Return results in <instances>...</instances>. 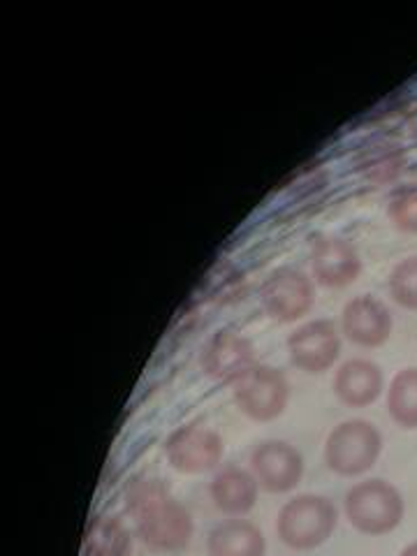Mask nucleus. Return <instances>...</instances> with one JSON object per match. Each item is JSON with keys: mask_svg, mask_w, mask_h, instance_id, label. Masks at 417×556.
Wrapping results in <instances>:
<instances>
[{"mask_svg": "<svg viewBox=\"0 0 417 556\" xmlns=\"http://www.w3.org/2000/svg\"><path fill=\"white\" fill-rule=\"evenodd\" d=\"M341 327L351 343L380 348L392 334V313L374 294H359L343 306Z\"/></svg>", "mask_w": 417, "mask_h": 556, "instance_id": "11", "label": "nucleus"}, {"mask_svg": "<svg viewBox=\"0 0 417 556\" xmlns=\"http://www.w3.org/2000/svg\"><path fill=\"white\" fill-rule=\"evenodd\" d=\"M202 371L218 382H232L255 367L253 343L232 329H220L202 348L200 355Z\"/></svg>", "mask_w": 417, "mask_h": 556, "instance_id": "10", "label": "nucleus"}, {"mask_svg": "<svg viewBox=\"0 0 417 556\" xmlns=\"http://www.w3.org/2000/svg\"><path fill=\"white\" fill-rule=\"evenodd\" d=\"M388 214L399 230L417 232V186L396 190L388 204Z\"/></svg>", "mask_w": 417, "mask_h": 556, "instance_id": "20", "label": "nucleus"}, {"mask_svg": "<svg viewBox=\"0 0 417 556\" xmlns=\"http://www.w3.org/2000/svg\"><path fill=\"white\" fill-rule=\"evenodd\" d=\"M208 556H265V535L249 519H225L208 531Z\"/></svg>", "mask_w": 417, "mask_h": 556, "instance_id": "15", "label": "nucleus"}, {"mask_svg": "<svg viewBox=\"0 0 417 556\" xmlns=\"http://www.w3.org/2000/svg\"><path fill=\"white\" fill-rule=\"evenodd\" d=\"M392 300L408 311H417V255L406 257L390 274Z\"/></svg>", "mask_w": 417, "mask_h": 556, "instance_id": "19", "label": "nucleus"}, {"mask_svg": "<svg viewBox=\"0 0 417 556\" xmlns=\"http://www.w3.org/2000/svg\"><path fill=\"white\" fill-rule=\"evenodd\" d=\"M388 413L402 429H417V367L402 369L392 378Z\"/></svg>", "mask_w": 417, "mask_h": 556, "instance_id": "17", "label": "nucleus"}, {"mask_svg": "<svg viewBox=\"0 0 417 556\" xmlns=\"http://www.w3.org/2000/svg\"><path fill=\"white\" fill-rule=\"evenodd\" d=\"M311 265L318 283L334 290L351 286L362 271V263L355 249L339 237H320L313 243Z\"/></svg>", "mask_w": 417, "mask_h": 556, "instance_id": "13", "label": "nucleus"}, {"mask_svg": "<svg viewBox=\"0 0 417 556\" xmlns=\"http://www.w3.org/2000/svg\"><path fill=\"white\" fill-rule=\"evenodd\" d=\"M382 452V437L367 420H345L327 433L325 464L343 478L364 476L376 466Z\"/></svg>", "mask_w": 417, "mask_h": 556, "instance_id": "4", "label": "nucleus"}, {"mask_svg": "<svg viewBox=\"0 0 417 556\" xmlns=\"http://www.w3.org/2000/svg\"><path fill=\"white\" fill-rule=\"evenodd\" d=\"M290 362L304 374H325L341 353V339L332 320H313L288 337Z\"/></svg>", "mask_w": 417, "mask_h": 556, "instance_id": "9", "label": "nucleus"}, {"mask_svg": "<svg viewBox=\"0 0 417 556\" xmlns=\"http://www.w3.org/2000/svg\"><path fill=\"white\" fill-rule=\"evenodd\" d=\"M235 406L253 422H271L281 417L290 402V386L283 371L255 364L232 382Z\"/></svg>", "mask_w": 417, "mask_h": 556, "instance_id": "5", "label": "nucleus"}, {"mask_svg": "<svg viewBox=\"0 0 417 556\" xmlns=\"http://www.w3.org/2000/svg\"><path fill=\"white\" fill-rule=\"evenodd\" d=\"M132 533L124 519L114 515H93L81 535V556H130Z\"/></svg>", "mask_w": 417, "mask_h": 556, "instance_id": "16", "label": "nucleus"}, {"mask_svg": "<svg viewBox=\"0 0 417 556\" xmlns=\"http://www.w3.org/2000/svg\"><path fill=\"white\" fill-rule=\"evenodd\" d=\"M399 556H417V541L415 543H410V545H406L404 549H402V554Z\"/></svg>", "mask_w": 417, "mask_h": 556, "instance_id": "21", "label": "nucleus"}, {"mask_svg": "<svg viewBox=\"0 0 417 556\" xmlns=\"http://www.w3.org/2000/svg\"><path fill=\"white\" fill-rule=\"evenodd\" d=\"M126 513L135 521L137 538L151 552H181L195 531L188 508L159 478H137L128 484Z\"/></svg>", "mask_w": 417, "mask_h": 556, "instance_id": "1", "label": "nucleus"}, {"mask_svg": "<svg viewBox=\"0 0 417 556\" xmlns=\"http://www.w3.org/2000/svg\"><path fill=\"white\" fill-rule=\"evenodd\" d=\"M257 492L260 484L255 476L235 464L223 466L208 484V496H212L216 510L230 519L247 517L255 508Z\"/></svg>", "mask_w": 417, "mask_h": 556, "instance_id": "12", "label": "nucleus"}, {"mask_svg": "<svg viewBox=\"0 0 417 556\" xmlns=\"http://www.w3.org/2000/svg\"><path fill=\"white\" fill-rule=\"evenodd\" d=\"M260 302L276 323H294L304 318L316 302L311 278L298 269H276L260 288Z\"/></svg>", "mask_w": 417, "mask_h": 556, "instance_id": "8", "label": "nucleus"}, {"mask_svg": "<svg viewBox=\"0 0 417 556\" xmlns=\"http://www.w3.org/2000/svg\"><path fill=\"white\" fill-rule=\"evenodd\" d=\"M251 473L255 476L260 490L269 494H288L302 482L304 457L288 441L269 439L253 447Z\"/></svg>", "mask_w": 417, "mask_h": 556, "instance_id": "7", "label": "nucleus"}, {"mask_svg": "<svg viewBox=\"0 0 417 556\" xmlns=\"http://www.w3.org/2000/svg\"><path fill=\"white\" fill-rule=\"evenodd\" d=\"M359 165H362V172L367 174L371 181L388 184L399 177V172H402L406 165V159H404V151L396 144L380 142L369 147L359 155Z\"/></svg>", "mask_w": 417, "mask_h": 556, "instance_id": "18", "label": "nucleus"}, {"mask_svg": "<svg viewBox=\"0 0 417 556\" xmlns=\"http://www.w3.org/2000/svg\"><path fill=\"white\" fill-rule=\"evenodd\" d=\"M225 455L220 433L202 422H188L174 429L165 441L167 464L184 476H202L218 468Z\"/></svg>", "mask_w": 417, "mask_h": 556, "instance_id": "6", "label": "nucleus"}, {"mask_svg": "<svg viewBox=\"0 0 417 556\" xmlns=\"http://www.w3.org/2000/svg\"><path fill=\"white\" fill-rule=\"evenodd\" d=\"M343 510L353 529L364 535H388L404 521L406 503L402 492L382 478L355 482L345 492Z\"/></svg>", "mask_w": 417, "mask_h": 556, "instance_id": "3", "label": "nucleus"}, {"mask_svg": "<svg viewBox=\"0 0 417 556\" xmlns=\"http://www.w3.org/2000/svg\"><path fill=\"white\" fill-rule=\"evenodd\" d=\"M386 378L378 364L369 359H348L334 376V394L339 402L351 408H367L382 394Z\"/></svg>", "mask_w": 417, "mask_h": 556, "instance_id": "14", "label": "nucleus"}, {"mask_svg": "<svg viewBox=\"0 0 417 556\" xmlns=\"http://www.w3.org/2000/svg\"><path fill=\"white\" fill-rule=\"evenodd\" d=\"M339 525V510L320 494H300L276 515V535L286 547L308 552L325 545Z\"/></svg>", "mask_w": 417, "mask_h": 556, "instance_id": "2", "label": "nucleus"}]
</instances>
